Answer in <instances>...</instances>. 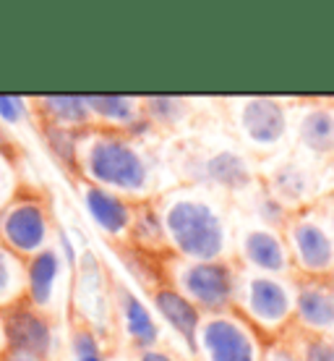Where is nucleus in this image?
Wrapping results in <instances>:
<instances>
[{"label":"nucleus","instance_id":"obj_26","mask_svg":"<svg viewBox=\"0 0 334 361\" xmlns=\"http://www.w3.org/2000/svg\"><path fill=\"white\" fill-rule=\"evenodd\" d=\"M24 298V262L0 244V309H8Z\"/></svg>","mask_w":334,"mask_h":361},{"label":"nucleus","instance_id":"obj_31","mask_svg":"<svg viewBox=\"0 0 334 361\" xmlns=\"http://www.w3.org/2000/svg\"><path fill=\"white\" fill-rule=\"evenodd\" d=\"M136 361H178V359H175L170 351H165V348L157 345V348H144V351H139Z\"/></svg>","mask_w":334,"mask_h":361},{"label":"nucleus","instance_id":"obj_19","mask_svg":"<svg viewBox=\"0 0 334 361\" xmlns=\"http://www.w3.org/2000/svg\"><path fill=\"white\" fill-rule=\"evenodd\" d=\"M39 128H63L82 134L94 126L86 94H42L34 97Z\"/></svg>","mask_w":334,"mask_h":361},{"label":"nucleus","instance_id":"obj_6","mask_svg":"<svg viewBox=\"0 0 334 361\" xmlns=\"http://www.w3.org/2000/svg\"><path fill=\"white\" fill-rule=\"evenodd\" d=\"M196 356L201 361H264L259 330L238 312L209 314L196 335Z\"/></svg>","mask_w":334,"mask_h":361},{"label":"nucleus","instance_id":"obj_34","mask_svg":"<svg viewBox=\"0 0 334 361\" xmlns=\"http://www.w3.org/2000/svg\"><path fill=\"white\" fill-rule=\"evenodd\" d=\"M0 361H39V359H32V356H21V353L6 351L3 356H0Z\"/></svg>","mask_w":334,"mask_h":361},{"label":"nucleus","instance_id":"obj_10","mask_svg":"<svg viewBox=\"0 0 334 361\" xmlns=\"http://www.w3.org/2000/svg\"><path fill=\"white\" fill-rule=\"evenodd\" d=\"M71 309L76 312V319L84 325L94 327L102 333L113 314V283L108 280V272L102 267L94 252H82L73 270L71 286Z\"/></svg>","mask_w":334,"mask_h":361},{"label":"nucleus","instance_id":"obj_8","mask_svg":"<svg viewBox=\"0 0 334 361\" xmlns=\"http://www.w3.org/2000/svg\"><path fill=\"white\" fill-rule=\"evenodd\" d=\"M6 322V343L11 353L32 356L39 361H55L63 348V338L58 333V319L34 309L24 298L13 307L3 309Z\"/></svg>","mask_w":334,"mask_h":361},{"label":"nucleus","instance_id":"obj_29","mask_svg":"<svg viewBox=\"0 0 334 361\" xmlns=\"http://www.w3.org/2000/svg\"><path fill=\"white\" fill-rule=\"evenodd\" d=\"M264 361H300V353L285 343H277L264 351Z\"/></svg>","mask_w":334,"mask_h":361},{"label":"nucleus","instance_id":"obj_5","mask_svg":"<svg viewBox=\"0 0 334 361\" xmlns=\"http://www.w3.org/2000/svg\"><path fill=\"white\" fill-rule=\"evenodd\" d=\"M238 278H240V272L235 270L230 259H214V262L175 259L170 286L181 290L201 314L209 317L233 312Z\"/></svg>","mask_w":334,"mask_h":361},{"label":"nucleus","instance_id":"obj_11","mask_svg":"<svg viewBox=\"0 0 334 361\" xmlns=\"http://www.w3.org/2000/svg\"><path fill=\"white\" fill-rule=\"evenodd\" d=\"M235 123L245 145L271 152L288 139L290 110L274 97H243L235 105Z\"/></svg>","mask_w":334,"mask_h":361},{"label":"nucleus","instance_id":"obj_14","mask_svg":"<svg viewBox=\"0 0 334 361\" xmlns=\"http://www.w3.org/2000/svg\"><path fill=\"white\" fill-rule=\"evenodd\" d=\"M113 314H115L123 335L139 351L160 345L162 333H160L154 309L146 307V301H141L128 286L115 283V280H113Z\"/></svg>","mask_w":334,"mask_h":361},{"label":"nucleus","instance_id":"obj_27","mask_svg":"<svg viewBox=\"0 0 334 361\" xmlns=\"http://www.w3.org/2000/svg\"><path fill=\"white\" fill-rule=\"evenodd\" d=\"M21 189H24V180H21V171H18V160L0 152V212Z\"/></svg>","mask_w":334,"mask_h":361},{"label":"nucleus","instance_id":"obj_3","mask_svg":"<svg viewBox=\"0 0 334 361\" xmlns=\"http://www.w3.org/2000/svg\"><path fill=\"white\" fill-rule=\"evenodd\" d=\"M55 235L58 228L50 204L34 189L24 186L0 212V244L11 254H16L21 262L50 249L55 244Z\"/></svg>","mask_w":334,"mask_h":361},{"label":"nucleus","instance_id":"obj_30","mask_svg":"<svg viewBox=\"0 0 334 361\" xmlns=\"http://www.w3.org/2000/svg\"><path fill=\"white\" fill-rule=\"evenodd\" d=\"M18 142H16V136L11 134L8 128L0 123V152H6V154H11V157H16L18 160Z\"/></svg>","mask_w":334,"mask_h":361},{"label":"nucleus","instance_id":"obj_17","mask_svg":"<svg viewBox=\"0 0 334 361\" xmlns=\"http://www.w3.org/2000/svg\"><path fill=\"white\" fill-rule=\"evenodd\" d=\"M94 126L110 128V131H123L131 136H141V128L149 131V123L141 110V99L126 97V94H86Z\"/></svg>","mask_w":334,"mask_h":361},{"label":"nucleus","instance_id":"obj_2","mask_svg":"<svg viewBox=\"0 0 334 361\" xmlns=\"http://www.w3.org/2000/svg\"><path fill=\"white\" fill-rule=\"evenodd\" d=\"M167 249L178 259L188 262H214L227 259L230 252V226L214 199L196 189L170 191L160 204Z\"/></svg>","mask_w":334,"mask_h":361},{"label":"nucleus","instance_id":"obj_33","mask_svg":"<svg viewBox=\"0 0 334 361\" xmlns=\"http://www.w3.org/2000/svg\"><path fill=\"white\" fill-rule=\"evenodd\" d=\"M8 351V343H6V322H3V309H0V356Z\"/></svg>","mask_w":334,"mask_h":361},{"label":"nucleus","instance_id":"obj_24","mask_svg":"<svg viewBox=\"0 0 334 361\" xmlns=\"http://www.w3.org/2000/svg\"><path fill=\"white\" fill-rule=\"evenodd\" d=\"M141 110H144L149 126L172 128L188 118L191 102L183 97H144L141 99Z\"/></svg>","mask_w":334,"mask_h":361},{"label":"nucleus","instance_id":"obj_28","mask_svg":"<svg viewBox=\"0 0 334 361\" xmlns=\"http://www.w3.org/2000/svg\"><path fill=\"white\" fill-rule=\"evenodd\" d=\"M300 361H334V341L326 335H311L300 345Z\"/></svg>","mask_w":334,"mask_h":361},{"label":"nucleus","instance_id":"obj_23","mask_svg":"<svg viewBox=\"0 0 334 361\" xmlns=\"http://www.w3.org/2000/svg\"><path fill=\"white\" fill-rule=\"evenodd\" d=\"M60 351H63V361H108L102 333L79 319H73V325L68 327Z\"/></svg>","mask_w":334,"mask_h":361},{"label":"nucleus","instance_id":"obj_18","mask_svg":"<svg viewBox=\"0 0 334 361\" xmlns=\"http://www.w3.org/2000/svg\"><path fill=\"white\" fill-rule=\"evenodd\" d=\"M152 309L154 314L170 327L172 333H178L183 343L188 345L191 353H196V335L204 322V314L172 286H160L152 293Z\"/></svg>","mask_w":334,"mask_h":361},{"label":"nucleus","instance_id":"obj_9","mask_svg":"<svg viewBox=\"0 0 334 361\" xmlns=\"http://www.w3.org/2000/svg\"><path fill=\"white\" fill-rule=\"evenodd\" d=\"M293 270L303 278H329L334 272V238L314 212H293L285 226Z\"/></svg>","mask_w":334,"mask_h":361},{"label":"nucleus","instance_id":"obj_1","mask_svg":"<svg viewBox=\"0 0 334 361\" xmlns=\"http://www.w3.org/2000/svg\"><path fill=\"white\" fill-rule=\"evenodd\" d=\"M73 173L79 180L115 191L136 204L146 202L157 180L152 154L136 136L100 126L79 134Z\"/></svg>","mask_w":334,"mask_h":361},{"label":"nucleus","instance_id":"obj_25","mask_svg":"<svg viewBox=\"0 0 334 361\" xmlns=\"http://www.w3.org/2000/svg\"><path fill=\"white\" fill-rule=\"evenodd\" d=\"M0 123L16 136L18 131H29L32 126L39 128L37 121L34 97L24 94H0Z\"/></svg>","mask_w":334,"mask_h":361},{"label":"nucleus","instance_id":"obj_32","mask_svg":"<svg viewBox=\"0 0 334 361\" xmlns=\"http://www.w3.org/2000/svg\"><path fill=\"white\" fill-rule=\"evenodd\" d=\"M321 220H324V226L329 228V233H332V238H334V199L326 204L324 212H321Z\"/></svg>","mask_w":334,"mask_h":361},{"label":"nucleus","instance_id":"obj_4","mask_svg":"<svg viewBox=\"0 0 334 361\" xmlns=\"http://www.w3.org/2000/svg\"><path fill=\"white\" fill-rule=\"evenodd\" d=\"M235 309L256 330L280 333L295 319V283L280 275L240 272Z\"/></svg>","mask_w":334,"mask_h":361},{"label":"nucleus","instance_id":"obj_20","mask_svg":"<svg viewBox=\"0 0 334 361\" xmlns=\"http://www.w3.org/2000/svg\"><path fill=\"white\" fill-rule=\"evenodd\" d=\"M293 134L298 145L314 157L334 154V105H303L293 118Z\"/></svg>","mask_w":334,"mask_h":361},{"label":"nucleus","instance_id":"obj_13","mask_svg":"<svg viewBox=\"0 0 334 361\" xmlns=\"http://www.w3.org/2000/svg\"><path fill=\"white\" fill-rule=\"evenodd\" d=\"M79 199H82L84 209L94 228L100 231L110 241H126L131 235L136 215V202L120 197L115 191H108L102 186L79 180Z\"/></svg>","mask_w":334,"mask_h":361},{"label":"nucleus","instance_id":"obj_21","mask_svg":"<svg viewBox=\"0 0 334 361\" xmlns=\"http://www.w3.org/2000/svg\"><path fill=\"white\" fill-rule=\"evenodd\" d=\"M316 191V176L311 168L298 160H288V163L277 165L269 176V194L282 207H300L303 202L314 197Z\"/></svg>","mask_w":334,"mask_h":361},{"label":"nucleus","instance_id":"obj_15","mask_svg":"<svg viewBox=\"0 0 334 361\" xmlns=\"http://www.w3.org/2000/svg\"><path fill=\"white\" fill-rule=\"evenodd\" d=\"M191 176L212 189L222 191H245L253 183V165L238 149H214L201 154L196 163H191Z\"/></svg>","mask_w":334,"mask_h":361},{"label":"nucleus","instance_id":"obj_12","mask_svg":"<svg viewBox=\"0 0 334 361\" xmlns=\"http://www.w3.org/2000/svg\"><path fill=\"white\" fill-rule=\"evenodd\" d=\"M238 257L248 272L280 275V278H288L293 272V259H290L285 233L280 228L264 226V223L245 226L238 233Z\"/></svg>","mask_w":334,"mask_h":361},{"label":"nucleus","instance_id":"obj_7","mask_svg":"<svg viewBox=\"0 0 334 361\" xmlns=\"http://www.w3.org/2000/svg\"><path fill=\"white\" fill-rule=\"evenodd\" d=\"M71 286L73 267L55 244L24 262V301L55 319L71 304Z\"/></svg>","mask_w":334,"mask_h":361},{"label":"nucleus","instance_id":"obj_22","mask_svg":"<svg viewBox=\"0 0 334 361\" xmlns=\"http://www.w3.org/2000/svg\"><path fill=\"white\" fill-rule=\"evenodd\" d=\"M128 238L146 254H154L167 246L162 215H160V207L154 202H139L136 204L134 226H131V235Z\"/></svg>","mask_w":334,"mask_h":361},{"label":"nucleus","instance_id":"obj_16","mask_svg":"<svg viewBox=\"0 0 334 361\" xmlns=\"http://www.w3.org/2000/svg\"><path fill=\"white\" fill-rule=\"evenodd\" d=\"M295 322L311 335L334 333V280L303 278L295 283Z\"/></svg>","mask_w":334,"mask_h":361}]
</instances>
